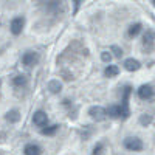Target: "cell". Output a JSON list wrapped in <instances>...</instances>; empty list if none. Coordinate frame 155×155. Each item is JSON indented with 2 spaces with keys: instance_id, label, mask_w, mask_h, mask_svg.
Wrapping results in <instances>:
<instances>
[{
  "instance_id": "9",
  "label": "cell",
  "mask_w": 155,
  "mask_h": 155,
  "mask_svg": "<svg viewBox=\"0 0 155 155\" xmlns=\"http://www.w3.org/2000/svg\"><path fill=\"white\" fill-rule=\"evenodd\" d=\"M124 67H126V70L127 71H137V70H140V67H141V64L137 61V59H126L124 61Z\"/></svg>"
},
{
  "instance_id": "21",
  "label": "cell",
  "mask_w": 155,
  "mask_h": 155,
  "mask_svg": "<svg viewBox=\"0 0 155 155\" xmlns=\"http://www.w3.org/2000/svg\"><path fill=\"white\" fill-rule=\"evenodd\" d=\"M112 51H115V56H116V58H120V56L123 54V51H121L118 47H112Z\"/></svg>"
},
{
  "instance_id": "13",
  "label": "cell",
  "mask_w": 155,
  "mask_h": 155,
  "mask_svg": "<svg viewBox=\"0 0 155 155\" xmlns=\"http://www.w3.org/2000/svg\"><path fill=\"white\" fill-rule=\"evenodd\" d=\"M19 120H20L19 110H9V112L6 113V121H9V123H17Z\"/></svg>"
},
{
  "instance_id": "10",
  "label": "cell",
  "mask_w": 155,
  "mask_h": 155,
  "mask_svg": "<svg viewBox=\"0 0 155 155\" xmlns=\"http://www.w3.org/2000/svg\"><path fill=\"white\" fill-rule=\"evenodd\" d=\"M23 153L25 155H41L42 153V149L39 147L37 144H27L23 149Z\"/></svg>"
},
{
  "instance_id": "17",
  "label": "cell",
  "mask_w": 155,
  "mask_h": 155,
  "mask_svg": "<svg viewBox=\"0 0 155 155\" xmlns=\"http://www.w3.org/2000/svg\"><path fill=\"white\" fill-rule=\"evenodd\" d=\"M12 82H14V85H25L27 84V76L19 74V76H16L14 79H12Z\"/></svg>"
},
{
  "instance_id": "15",
  "label": "cell",
  "mask_w": 155,
  "mask_h": 155,
  "mask_svg": "<svg viewBox=\"0 0 155 155\" xmlns=\"http://www.w3.org/2000/svg\"><path fill=\"white\" fill-rule=\"evenodd\" d=\"M118 67H116V65H109L106 70H104V74L107 76V78H113V76H116V74H118Z\"/></svg>"
},
{
  "instance_id": "1",
  "label": "cell",
  "mask_w": 155,
  "mask_h": 155,
  "mask_svg": "<svg viewBox=\"0 0 155 155\" xmlns=\"http://www.w3.org/2000/svg\"><path fill=\"white\" fill-rule=\"evenodd\" d=\"M124 147L129 149V150H134V152H138L143 149V141L137 137H129L124 140Z\"/></svg>"
},
{
  "instance_id": "22",
  "label": "cell",
  "mask_w": 155,
  "mask_h": 155,
  "mask_svg": "<svg viewBox=\"0 0 155 155\" xmlns=\"http://www.w3.org/2000/svg\"><path fill=\"white\" fill-rule=\"evenodd\" d=\"M152 2H153V5H155V0H152Z\"/></svg>"
},
{
  "instance_id": "19",
  "label": "cell",
  "mask_w": 155,
  "mask_h": 155,
  "mask_svg": "<svg viewBox=\"0 0 155 155\" xmlns=\"http://www.w3.org/2000/svg\"><path fill=\"white\" fill-rule=\"evenodd\" d=\"M102 149H104V146H102L101 143H98V144L95 146V149H93V155H101Z\"/></svg>"
},
{
  "instance_id": "14",
  "label": "cell",
  "mask_w": 155,
  "mask_h": 155,
  "mask_svg": "<svg viewBox=\"0 0 155 155\" xmlns=\"http://www.w3.org/2000/svg\"><path fill=\"white\" fill-rule=\"evenodd\" d=\"M61 88H62V85H61L59 81H50L48 82V90H50L51 93H59Z\"/></svg>"
},
{
  "instance_id": "18",
  "label": "cell",
  "mask_w": 155,
  "mask_h": 155,
  "mask_svg": "<svg viewBox=\"0 0 155 155\" xmlns=\"http://www.w3.org/2000/svg\"><path fill=\"white\" fill-rule=\"evenodd\" d=\"M56 130H58V126H48V127L42 129V134L44 135H54Z\"/></svg>"
},
{
  "instance_id": "20",
  "label": "cell",
  "mask_w": 155,
  "mask_h": 155,
  "mask_svg": "<svg viewBox=\"0 0 155 155\" xmlns=\"http://www.w3.org/2000/svg\"><path fill=\"white\" fill-rule=\"evenodd\" d=\"M101 59L104 61V62H110V59H112V54L109 53V51H104V53L101 54Z\"/></svg>"
},
{
  "instance_id": "7",
  "label": "cell",
  "mask_w": 155,
  "mask_h": 155,
  "mask_svg": "<svg viewBox=\"0 0 155 155\" xmlns=\"http://www.w3.org/2000/svg\"><path fill=\"white\" fill-rule=\"evenodd\" d=\"M47 121H48V116H47V113L42 112V110H39V112H36V113L33 115V123H34L36 126H39V127H44V126L47 124Z\"/></svg>"
},
{
  "instance_id": "8",
  "label": "cell",
  "mask_w": 155,
  "mask_h": 155,
  "mask_svg": "<svg viewBox=\"0 0 155 155\" xmlns=\"http://www.w3.org/2000/svg\"><path fill=\"white\" fill-rule=\"evenodd\" d=\"M152 95H153V90L150 85H141L138 88V96L141 99H149V98H152Z\"/></svg>"
},
{
  "instance_id": "11",
  "label": "cell",
  "mask_w": 155,
  "mask_h": 155,
  "mask_svg": "<svg viewBox=\"0 0 155 155\" xmlns=\"http://www.w3.org/2000/svg\"><path fill=\"white\" fill-rule=\"evenodd\" d=\"M47 9L54 12V14H58L59 9H62V0H50L48 5H47Z\"/></svg>"
},
{
  "instance_id": "4",
  "label": "cell",
  "mask_w": 155,
  "mask_h": 155,
  "mask_svg": "<svg viewBox=\"0 0 155 155\" xmlns=\"http://www.w3.org/2000/svg\"><path fill=\"white\" fill-rule=\"evenodd\" d=\"M23 25H25V19L23 17H16L11 20V33L14 36H19L23 30Z\"/></svg>"
},
{
  "instance_id": "6",
  "label": "cell",
  "mask_w": 155,
  "mask_h": 155,
  "mask_svg": "<svg viewBox=\"0 0 155 155\" xmlns=\"http://www.w3.org/2000/svg\"><path fill=\"white\" fill-rule=\"evenodd\" d=\"M37 61H39V56H37V53H33V51H28V53H25L22 56V64H23V65H27V67L34 65Z\"/></svg>"
},
{
  "instance_id": "12",
  "label": "cell",
  "mask_w": 155,
  "mask_h": 155,
  "mask_svg": "<svg viewBox=\"0 0 155 155\" xmlns=\"http://www.w3.org/2000/svg\"><path fill=\"white\" fill-rule=\"evenodd\" d=\"M106 112H107L109 116H112V118H120L121 116V106H110Z\"/></svg>"
},
{
  "instance_id": "16",
  "label": "cell",
  "mask_w": 155,
  "mask_h": 155,
  "mask_svg": "<svg viewBox=\"0 0 155 155\" xmlns=\"http://www.w3.org/2000/svg\"><path fill=\"white\" fill-rule=\"evenodd\" d=\"M140 31H141V23H134L129 27V36H132V37H135Z\"/></svg>"
},
{
  "instance_id": "5",
  "label": "cell",
  "mask_w": 155,
  "mask_h": 155,
  "mask_svg": "<svg viewBox=\"0 0 155 155\" xmlns=\"http://www.w3.org/2000/svg\"><path fill=\"white\" fill-rule=\"evenodd\" d=\"M143 47L146 51H152L155 48V34L152 31H146V34L143 37Z\"/></svg>"
},
{
  "instance_id": "2",
  "label": "cell",
  "mask_w": 155,
  "mask_h": 155,
  "mask_svg": "<svg viewBox=\"0 0 155 155\" xmlns=\"http://www.w3.org/2000/svg\"><path fill=\"white\" fill-rule=\"evenodd\" d=\"M88 115L92 116L93 120H96V121H104L106 116H107V112L102 107H99V106H95V107H90Z\"/></svg>"
},
{
  "instance_id": "3",
  "label": "cell",
  "mask_w": 155,
  "mask_h": 155,
  "mask_svg": "<svg viewBox=\"0 0 155 155\" xmlns=\"http://www.w3.org/2000/svg\"><path fill=\"white\" fill-rule=\"evenodd\" d=\"M130 87L124 88V95H123V104H121V116L127 118L129 116V95H130Z\"/></svg>"
}]
</instances>
